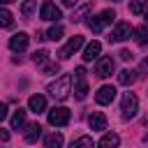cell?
<instances>
[{
	"label": "cell",
	"instance_id": "6da1fadb",
	"mask_svg": "<svg viewBox=\"0 0 148 148\" xmlns=\"http://www.w3.org/2000/svg\"><path fill=\"white\" fill-rule=\"evenodd\" d=\"M69 88H72V76H69V74H62V76H58V79L49 86V92H51L53 99L62 102V99L69 97Z\"/></svg>",
	"mask_w": 148,
	"mask_h": 148
},
{
	"label": "cell",
	"instance_id": "7a4b0ae2",
	"mask_svg": "<svg viewBox=\"0 0 148 148\" xmlns=\"http://www.w3.org/2000/svg\"><path fill=\"white\" fill-rule=\"evenodd\" d=\"M113 18H116V12L113 9H104V12H99V14H95V16H88V28L92 30V32H102L109 23H113Z\"/></svg>",
	"mask_w": 148,
	"mask_h": 148
},
{
	"label": "cell",
	"instance_id": "3957f363",
	"mask_svg": "<svg viewBox=\"0 0 148 148\" xmlns=\"http://www.w3.org/2000/svg\"><path fill=\"white\" fill-rule=\"evenodd\" d=\"M120 111H123V118H125V120H130V118L136 116V111H139V99H136L134 92H125V95H123Z\"/></svg>",
	"mask_w": 148,
	"mask_h": 148
},
{
	"label": "cell",
	"instance_id": "277c9868",
	"mask_svg": "<svg viewBox=\"0 0 148 148\" xmlns=\"http://www.w3.org/2000/svg\"><path fill=\"white\" fill-rule=\"evenodd\" d=\"M69 118H72V113L67 106H56L49 111V125H53V127H65L69 123Z\"/></svg>",
	"mask_w": 148,
	"mask_h": 148
},
{
	"label": "cell",
	"instance_id": "5b68a950",
	"mask_svg": "<svg viewBox=\"0 0 148 148\" xmlns=\"http://www.w3.org/2000/svg\"><path fill=\"white\" fill-rule=\"evenodd\" d=\"M81 46H83V35H74V37H72V39H69V42L58 51V58H60V60H67V58H69V56H74Z\"/></svg>",
	"mask_w": 148,
	"mask_h": 148
},
{
	"label": "cell",
	"instance_id": "8992f818",
	"mask_svg": "<svg viewBox=\"0 0 148 148\" xmlns=\"http://www.w3.org/2000/svg\"><path fill=\"white\" fill-rule=\"evenodd\" d=\"M113 69H116V62H113V58H111V56L97 58V65H95V76L106 79V76H111V74H113Z\"/></svg>",
	"mask_w": 148,
	"mask_h": 148
},
{
	"label": "cell",
	"instance_id": "52a82bcc",
	"mask_svg": "<svg viewBox=\"0 0 148 148\" xmlns=\"http://www.w3.org/2000/svg\"><path fill=\"white\" fill-rule=\"evenodd\" d=\"M74 76H76V88H74V95H76V99H86V95H88V83H86V69H83V67H76Z\"/></svg>",
	"mask_w": 148,
	"mask_h": 148
},
{
	"label": "cell",
	"instance_id": "ba28073f",
	"mask_svg": "<svg viewBox=\"0 0 148 148\" xmlns=\"http://www.w3.org/2000/svg\"><path fill=\"white\" fill-rule=\"evenodd\" d=\"M39 16H42V21H58V18H62V14H60V9L53 5V2H42V9H39Z\"/></svg>",
	"mask_w": 148,
	"mask_h": 148
},
{
	"label": "cell",
	"instance_id": "9c48e42d",
	"mask_svg": "<svg viewBox=\"0 0 148 148\" xmlns=\"http://www.w3.org/2000/svg\"><path fill=\"white\" fill-rule=\"evenodd\" d=\"M130 35H132V28H130V23H125V21H118V23H116V28H113V32H111V37H109V42H125Z\"/></svg>",
	"mask_w": 148,
	"mask_h": 148
},
{
	"label": "cell",
	"instance_id": "30bf717a",
	"mask_svg": "<svg viewBox=\"0 0 148 148\" xmlns=\"http://www.w3.org/2000/svg\"><path fill=\"white\" fill-rule=\"evenodd\" d=\"M113 97H116V88H113V86H102V88L97 90V95H95V102H97L99 106H104V104H111Z\"/></svg>",
	"mask_w": 148,
	"mask_h": 148
},
{
	"label": "cell",
	"instance_id": "8fae6325",
	"mask_svg": "<svg viewBox=\"0 0 148 148\" xmlns=\"http://www.w3.org/2000/svg\"><path fill=\"white\" fill-rule=\"evenodd\" d=\"M28 42H30V37H28L25 32H16V35L9 39V49L16 51V53H21V51L28 49Z\"/></svg>",
	"mask_w": 148,
	"mask_h": 148
},
{
	"label": "cell",
	"instance_id": "7c38bea8",
	"mask_svg": "<svg viewBox=\"0 0 148 148\" xmlns=\"http://www.w3.org/2000/svg\"><path fill=\"white\" fill-rule=\"evenodd\" d=\"M88 125H90V130L102 132V130H106V116L102 111H92L90 118H88Z\"/></svg>",
	"mask_w": 148,
	"mask_h": 148
},
{
	"label": "cell",
	"instance_id": "4fadbf2b",
	"mask_svg": "<svg viewBox=\"0 0 148 148\" xmlns=\"http://www.w3.org/2000/svg\"><path fill=\"white\" fill-rule=\"evenodd\" d=\"M28 106H30L32 113H44V111H46V99H44V95H32V97L28 99Z\"/></svg>",
	"mask_w": 148,
	"mask_h": 148
},
{
	"label": "cell",
	"instance_id": "5bb4252c",
	"mask_svg": "<svg viewBox=\"0 0 148 148\" xmlns=\"http://www.w3.org/2000/svg\"><path fill=\"white\" fill-rule=\"evenodd\" d=\"M118 143H120V136H118L116 132H106V134L99 139L97 148H118Z\"/></svg>",
	"mask_w": 148,
	"mask_h": 148
},
{
	"label": "cell",
	"instance_id": "9a60e30c",
	"mask_svg": "<svg viewBox=\"0 0 148 148\" xmlns=\"http://www.w3.org/2000/svg\"><path fill=\"white\" fill-rule=\"evenodd\" d=\"M99 51H102V44H99V42H90V44L86 46V51H83V60H86V62L97 60V58H99Z\"/></svg>",
	"mask_w": 148,
	"mask_h": 148
},
{
	"label": "cell",
	"instance_id": "2e32d148",
	"mask_svg": "<svg viewBox=\"0 0 148 148\" xmlns=\"http://www.w3.org/2000/svg\"><path fill=\"white\" fill-rule=\"evenodd\" d=\"M62 134L60 132H51L46 139H44V148H62Z\"/></svg>",
	"mask_w": 148,
	"mask_h": 148
},
{
	"label": "cell",
	"instance_id": "e0dca14e",
	"mask_svg": "<svg viewBox=\"0 0 148 148\" xmlns=\"http://www.w3.org/2000/svg\"><path fill=\"white\" fill-rule=\"evenodd\" d=\"M136 74H139V72H134V69H123V72L118 74V83H120V86H132V83L136 81Z\"/></svg>",
	"mask_w": 148,
	"mask_h": 148
},
{
	"label": "cell",
	"instance_id": "ac0fdd59",
	"mask_svg": "<svg viewBox=\"0 0 148 148\" xmlns=\"http://www.w3.org/2000/svg\"><path fill=\"white\" fill-rule=\"evenodd\" d=\"M23 127H25V111L16 109L12 116V130H23Z\"/></svg>",
	"mask_w": 148,
	"mask_h": 148
},
{
	"label": "cell",
	"instance_id": "d6986e66",
	"mask_svg": "<svg viewBox=\"0 0 148 148\" xmlns=\"http://www.w3.org/2000/svg\"><path fill=\"white\" fill-rule=\"evenodd\" d=\"M132 35H134V42L136 44H148V25H141V28H132Z\"/></svg>",
	"mask_w": 148,
	"mask_h": 148
},
{
	"label": "cell",
	"instance_id": "ffe728a7",
	"mask_svg": "<svg viewBox=\"0 0 148 148\" xmlns=\"http://www.w3.org/2000/svg\"><path fill=\"white\" fill-rule=\"evenodd\" d=\"M90 7H92V2H86V5H81L79 9H74V12H72V21H74V23L83 21V18H86V14L90 12Z\"/></svg>",
	"mask_w": 148,
	"mask_h": 148
},
{
	"label": "cell",
	"instance_id": "44dd1931",
	"mask_svg": "<svg viewBox=\"0 0 148 148\" xmlns=\"http://www.w3.org/2000/svg\"><path fill=\"white\" fill-rule=\"evenodd\" d=\"M39 134H42V127L35 123V125H30L28 127V132H25V143H35L37 139H39Z\"/></svg>",
	"mask_w": 148,
	"mask_h": 148
},
{
	"label": "cell",
	"instance_id": "7402d4cb",
	"mask_svg": "<svg viewBox=\"0 0 148 148\" xmlns=\"http://www.w3.org/2000/svg\"><path fill=\"white\" fill-rule=\"evenodd\" d=\"M12 23H14L12 12L5 9V7H0V28H12Z\"/></svg>",
	"mask_w": 148,
	"mask_h": 148
},
{
	"label": "cell",
	"instance_id": "603a6c76",
	"mask_svg": "<svg viewBox=\"0 0 148 148\" xmlns=\"http://www.w3.org/2000/svg\"><path fill=\"white\" fill-rule=\"evenodd\" d=\"M62 32H65V30H62V25H58V23H56V25H51V28L46 30V39H53V42H58V39L62 37Z\"/></svg>",
	"mask_w": 148,
	"mask_h": 148
},
{
	"label": "cell",
	"instance_id": "cb8c5ba5",
	"mask_svg": "<svg viewBox=\"0 0 148 148\" xmlns=\"http://www.w3.org/2000/svg\"><path fill=\"white\" fill-rule=\"evenodd\" d=\"M32 60H35V65H42V67H44V65L49 62V51H46V49L35 51V53H32Z\"/></svg>",
	"mask_w": 148,
	"mask_h": 148
},
{
	"label": "cell",
	"instance_id": "d4e9b609",
	"mask_svg": "<svg viewBox=\"0 0 148 148\" xmlns=\"http://www.w3.org/2000/svg\"><path fill=\"white\" fill-rule=\"evenodd\" d=\"M130 12H132L134 16L143 14V12H146V0H132V2H130Z\"/></svg>",
	"mask_w": 148,
	"mask_h": 148
},
{
	"label": "cell",
	"instance_id": "484cf974",
	"mask_svg": "<svg viewBox=\"0 0 148 148\" xmlns=\"http://www.w3.org/2000/svg\"><path fill=\"white\" fill-rule=\"evenodd\" d=\"M35 5H37V0H23V5H21V14H23L25 18H28V16H32Z\"/></svg>",
	"mask_w": 148,
	"mask_h": 148
},
{
	"label": "cell",
	"instance_id": "4316f807",
	"mask_svg": "<svg viewBox=\"0 0 148 148\" xmlns=\"http://www.w3.org/2000/svg\"><path fill=\"white\" fill-rule=\"evenodd\" d=\"M69 148H92V139L90 136H79L76 141H72Z\"/></svg>",
	"mask_w": 148,
	"mask_h": 148
},
{
	"label": "cell",
	"instance_id": "83f0119b",
	"mask_svg": "<svg viewBox=\"0 0 148 148\" xmlns=\"http://www.w3.org/2000/svg\"><path fill=\"white\" fill-rule=\"evenodd\" d=\"M42 69H44V74H58L60 72V65L58 62H46Z\"/></svg>",
	"mask_w": 148,
	"mask_h": 148
},
{
	"label": "cell",
	"instance_id": "f1b7e54d",
	"mask_svg": "<svg viewBox=\"0 0 148 148\" xmlns=\"http://www.w3.org/2000/svg\"><path fill=\"white\" fill-rule=\"evenodd\" d=\"M118 56H120L123 60H132V58H134V56H132V51H127V49H123V51H120Z\"/></svg>",
	"mask_w": 148,
	"mask_h": 148
},
{
	"label": "cell",
	"instance_id": "f546056e",
	"mask_svg": "<svg viewBox=\"0 0 148 148\" xmlns=\"http://www.w3.org/2000/svg\"><path fill=\"white\" fill-rule=\"evenodd\" d=\"M5 118H7V104H5V102H0V123H2Z\"/></svg>",
	"mask_w": 148,
	"mask_h": 148
},
{
	"label": "cell",
	"instance_id": "4dcf8cb0",
	"mask_svg": "<svg viewBox=\"0 0 148 148\" xmlns=\"http://www.w3.org/2000/svg\"><path fill=\"white\" fill-rule=\"evenodd\" d=\"M0 141H2V143L9 141V132H7V130H0Z\"/></svg>",
	"mask_w": 148,
	"mask_h": 148
},
{
	"label": "cell",
	"instance_id": "1f68e13d",
	"mask_svg": "<svg viewBox=\"0 0 148 148\" xmlns=\"http://www.w3.org/2000/svg\"><path fill=\"white\" fill-rule=\"evenodd\" d=\"M79 0H62V7H76Z\"/></svg>",
	"mask_w": 148,
	"mask_h": 148
},
{
	"label": "cell",
	"instance_id": "d6a6232c",
	"mask_svg": "<svg viewBox=\"0 0 148 148\" xmlns=\"http://www.w3.org/2000/svg\"><path fill=\"white\" fill-rule=\"evenodd\" d=\"M141 72H148V58H143V62H141Z\"/></svg>",
	"mask_w": 148,
	"mask_h": 148
},
{
	"label": "cell",
	"instance_id": "836d02e7",
	"mask_svg": "<svg viewBox=\"0 0 148 148\" xmlns=\"http://www.w3.org/2000/svg\"><path fill=\"white\" fill-rule=\"evenodd\" d=\"M12 0H0V7H5V5H9Z\"/></svg>",
	"mask_w": 148,
	"mask_h": 148
},
{
	"label": "cell",
	"instance_id": "e575fe53",
	"mask_svg": "<svg viewBox=\"0 0 148 148\" xmlns=\"http://www.w3.org/2000/svg\"><path fill=\"white\" fill-rule=\"evenodd\" d=\"M143 16H146V25H148V7H146V12H143Z\"/></svg>",
	"mask_w": 148,
	"mask_h": 148
}]
</instances>
